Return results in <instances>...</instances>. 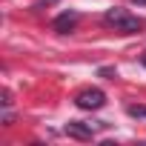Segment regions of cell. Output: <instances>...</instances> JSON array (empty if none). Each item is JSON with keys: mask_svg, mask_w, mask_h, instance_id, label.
Returning <instances> with one entry per match:
<instances>
[{"mask_svg": "<svg viewBox=\"0 0 146 146\" xmlns=\"http://www.w3.org/2000/svg\"><path fill=\"white\" fill-rule=\"evenodd\" d=\"M103 20H106L109 26H115L117 32H123V35H137V32L143 29V20H140V17H132L126 9H109V12L103 15Z\"/></svg>", "mask_w": 146, "mask_h": 146, "instance_id": "cell-1", "label": "cell"}, {"mask_svg": "<svg viewBox=\"0 0 146 146\" xmlns=\"http://www.w3.org/2000/svg\"><path fill=\"white\" fill-rule=\"evenodd\" d=\"M75 103H78V109L92 112V109H100V106L106 103V95H103L100 89H83V92L75 98Z\"/></svg>", "mask_w": 146, "mask_h": 146, "instance_id": "cell-2", "label": "cell"}, {"mask_svg": "<svg viewBox=\"0 0 146 146\" xmlns=\"http://www.w3.org/2000/svg\"><path fill=\"white\" fill-rule=\"evenodd\" d=\"M63 132H66L69 137H78V140H92V137H95V129L86 126V123H80V120H69V123L63 126Z\"/></svg>", "mask_w": 146, "mask_h": 146, "instance_id": "cell-3", "label": "cell"}, {"mask_svg": "<svg viewBox=\"0 0 146 146\" xmlns=\"http://www.w3.org/2000/svg\"><path fill=\"white\" fill-rule=\"evenodd\" d=\"M78 20H80V17H78V12H63L60 17H54V23H52V29H54L57 35H69L72 29L78 26Z\"/></svg>", "mask_w": 146, "mask_h": 146, "instance_id": "cell-4", "label": "cell"}, {"mask_svg": "<svg viewBox=\"0 0 146 146\" xmlns=\"http://www.w3.org/2000/svg\"><path fill=\"white\" fill-rule=\"evenodd\" d=\"M126 112H129L132 117H146V106H135V103H129Z\"/></svg>", "mask_w": 146, "mask_h": 146, "instance_id": "cell-5", "label": "cell"}, {"mask_svg": "<svg viewBox=\"0 0 146 146\" xmlns=\"http://www.w3.org/2000/svg\"><path fill=\"white\" fill-rule=\"evenodd\" d=\"M12 120H15L12 109H9V106H3V126H12Z\"/></svg>", "mask_w": 146, "mask_h": 146, "instance_id": "cell-6", "label": "cell"}, {"mask_svg": "<svg viewBox=\"0 0 146 146\" xmlns=\"http://www.w3.org/2000/svg\"><path fill=\"white\" fill-rule=\"evenodd\" d=\"M100 75H103V78H112V80H115V78H117V72H115V69H109V66H103V69H100Z\"/></svg>", "mask_w": 146, "mask_h": 146, "instance_id": "cell-7", "label": "cell"}, {"mask_svg": "<svg viewBox=\"0 0 146 146\" xmlns=\"http://www.w3.org/2000/svg\"><path fill=\"white\" fill-rule=\"evenodd\" d=\"M0 98H3V100H0L3 106H12V92H9V89H3V95H0Z\"/></svg>", "mask_w": 146, "mask_h": 146, "instance_id": "cell-8", "label": "cell"}, {"mask_svg": "<svg viewBox=\"0 0 146 146\" xmlns=\"http://www.w3.org/2000/svg\"><path fill=\"white\" fill-rule=\"evenodd\" d=\"M132 3H146V0H132Z\"/></svg>", "mask_w": 146, "mask_h": 146, "instance_id": "cell-9", "label": "cell"}, {"mask_svg": "<svg viewBox=\"0 0 146 146\" xmlns=\"http://www.w3.org/2000/svg\"><path fill=\"white\" fill-rule=\"evenodd\" d=\"M143 63H146V54H143Z\"/></svg>", "mask_w": 146, "mask_h": 146, "instance_id": "cell-10", "label": "cell"}]
</instances>
